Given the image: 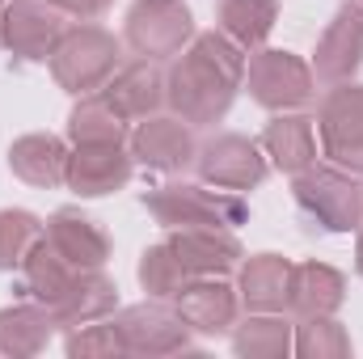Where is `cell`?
Here are the masks:
<instances>
[{"label":"cell","mask_w":363,"mask_h":359,"mask_svg":"<svg viewBox=\"0 0 363 359\" xmlns=\"http://www.w3.org/2000/svg\"><path fill=\"white\" fill-rule=\"evenodd\" d=\"M43 233H47V220H38L26 207H4L0 211V270L17 275L30 250L43 241Z\"/></svg>","instance_id":"cell-29"},{"label":"cell","mask_w":363,"mask_h":359,"mask_svg":"<svg viewBox=\"0 0 363 359\" xmlns=\"http://www.w3.org/2000/svg\"><path fill=\"white\" fill-rule=\"evenodd\" d=\"M101 93L110 97V106L127 123H140V118L165 110V68H161V60H140L135 55L131 64L114 68V77L101 85Z\"/></svg>","instance_id":"cell-16"},{"label":"cell","mask_w":363,"mask_h":359,"mask_svg":"<svg viewBox=\"0 0 363 359\" xmlns=\"http://www.w3.org/2000/svg\"><path fill=\"white\" fill-rule=\"evenodd\" d=\"M43 237H47V245L60 258H68L72 267H81V270H93V267H106L110 263V237H106V228L97 220H89L81 207L51 211Z\"/></svg>","instance_id":"cell-17"},{"label":"cell","mask_w":363,"mask_h":359,"mask_svg":"<svg viewBox=\"0 0 363 359\" xmlns=\"http://www.w3.org/2000/svg\"><path fill=\"white\" fill-rule=\"evenodd\" d=\"M291 326L283 313H245L233 326V351L241 359H283L291 355Z\"/></svg>","instance_id":"cell-27"},{"label":"cell","mask_w":363,"mask_h":359,"mask_svg":"<svg viewBox=\"0 0 363 359\" xmlns=\"http://www.w3.org/2000/svg\"><path fill=\"white\" fill-rule=\"evenodd\" d=\"M174 309L199 338H224V334H233V326L241 317V296L224 275H199V279L182 283V292L174 296Z\"/></svg>","instance_id":"cell-13"},{"label":"cell","mask_w":363,"mask_h":359,"mask_svg":"<svg viewBox=\"0 0 363 359\" xmlns=\"http://www.w3.org/2000/svg\"><path fill=\"white\" fill-rule=\"evenodd\" d=\"M64 34V13L47 0H9L0 9V47L13 64H47Z\"/></svg>","instance_id":"cell-10"},{"label":"cell","mask_w":363,"mask_h":359,"mask_svg":"<svg viewBox=\"0 0 363 359\" xmlns=\"http://www.w3.org/2000/svg\"><path fill=\"white\" fill-rule=\"evenodd\" d=\"M169 250L178 254L190 279L199 275H233L245 258V245L233 228H169Z\"/></svg>","instance_id":"cell-15"},{"label":"cell","mask_w":363,"mask_h":359,"mask_svg":"<svg viewBox=\"0 0 363 359\" xmlns=\"http://www.w3.org/2000/svg\"><path fill=\"white\" fill-rule=\"evenodd\" d=\"M135 165L152 170V174H182L194 165V153H199V140H194V127L178 118L174 110L169 114H148L131 127V140H127Z\"/></svg>","instance_id":"cell-11"},{"label":"cell","mask_w":363,"mask_h":359,"mask_svg":"<svg viewBox=\"0 0 363 359\" xmlns=\"http://www.w3.org/2000/svg\"><path fill=\"white\" fill-rule=\"evenodd\" d=\"M68 157H72V144H64L51 131H30V136H17L9 144V170H13V178H21L34 190L64 186L68 182Z\"/></svg>","instance_id":"cell-18"},{"label":"cell","mask_w":363,"mask_h":359,"mask_svg":"<svg viewBox=\"0 0 363 359\" xmlns=\"http://www.w3.org/2000/svg\"><path fill=\"white\" fill-rule=\"evenodd\" d=\"M131 140V123L110 106V97L97 89L77 97V106L68 110V144H127Z\"/></svg>","instance_id":"cell-26"},{"label":"cell","mask_w":363,"mask_h":359,"mask_svg":"<svg viewBox=\"0 0 363 359\" xmlns=\"http://www.w3.org/2000/svg\"><path fill=\"white\" fill-rule=\"evenodd\" d=\"M60 321L51 317L47 304L38 300H17L9 309H0V355L9 359H30L47 351V343L55 338Z\"/></svg>","instance_id":"cell-23"},{"label":"cell","mask_w":363,"mask_h":359,"mask_svg":"<svg viewBox=\"0 0 363 359\" xmlns=\"http://www.w3.org/2000/svg\"><path fill=\"white\" fill-rule=\"evenodd\" d=\"M359 4H363V0H359Z\"/></svg>","instance_id":"cell-35"},{"label":"cell","mask_w":363,"mask_h":359,"mask_svg":"<svg viewBox=\"0 0 363 359\" xmlns=\"http://www.w3.org/2000/svg\"><path fill=\"white\" fill-rule=\"evenodd\" d=\"M291 258L283 254H250L237 267V296L245 313H287V292H291Z\"/></svg>","instance_id":"cell-19"},{"label":"cell","mask_w":363,"mask_h":359,"mask_svg":"<svg viewBox=\"0 0 363 359\" xmlns=\"http://www.w3.org/2000/svg\"><path fill=\"white\" fill-rule=\"evenodd\" d=\"M363 68V4L359 0H342L330 17V26L317 38L313 51V77L317 85H342L355 81V72Z\"/></svg>","instance_id":"cell-12"},{"label":"cell","mask_w":363,"mask_h":359,"mask_svg":"<svg viewBox=\"0 0 363 359\" xmlns=\"http://www.w3.org/2000/svg\"><path fill=\"white\" fill-rule=\"evenodd\" d=\"M279 26V0H220L216 4V30L233 38L245 55L267 47Z\"/></svg>","instance_id":"cell-25"},{"label":"cell","mask_w":363,"mask_h":359,"mask_svg":"<svg viewBox=\"0 0 363 359\" xmlns=\"http://www.w3.org/2000/svg\"><path fill=\"white\" fill-rule=\"evenodd\" d=\"M347 304V275L330 263H296L291 267V292L287 313L291 317H334Z\"/></svg>","instance_id":"cell-22"},{"label":"cell","mask_w":363,"mask_h":359,"mask_svg":"<svg viewBox=\"0 0 363 359\" xmlns=\"http://www.w3.org/2000/svg\"><path fill=\"white\" fill-rule=\"evenodd\" d=\"M140 203L161 228H241L250 220V203L241 194L207 182H165L144 190Z\"/></svg>","instance_id":"cell-3"},{"label":"cell","mask_w":363,"mask_h":359,"mask_svg":"<svg viewBox=\"0 0 363 359\" xmlns=\"http://www.w3.org/2000/svg\"><path fill=\"white\" fill-rule=\"evenodd\" d=\"M355 351L347 326L334 317H296L291 326V355L300 359H347Z\"/></svg>","instance_id":"cell-28"},{"label":"cell","mask_w":363,"mask_h":359,"mask_svg":"<svg viewBox=\"0 0 363 359\" xmlns=\"http://www.w3.org/2000/svg\"><path fill=\"white\" fill-rule=\"evenodd\" d=\"M313 123H317L321 157L342 165L347 174L363 178V85L359 81L330 85L325 97L317 101Z\"/></svg>","instance_id":"cell-6"},{"label":"cell","mask_w":363,"mask_h":359,"mask_svg":"<svg viewBox=\"0 0 363 359\" xmlns=\"http://www.w3.org/2000/svg\"><path fill=\"white\" fill-rule=\"evenodd\" d=\"M64 351L72 359H114V355H127L123 347V334L114 326V313L101 317V321H85V326H72L68 338H64Z\"/></svg>","instance_id":"cell-31"},{"label":"cell","mask_w":363,"mask_h":359,"mask_svg":"<svg viewBox=\"0 0 363 359\" xmlns=\"http://www.w3.org/2000/svg\"><path fill=\"white\" fill-rule=\"evenodd\" d=\"M194 38V13L186 0H135L123 21V43L140 60H174Z\"/></svg>","instance_id":"cell-7"},{"label":"cell","mask_w":363,"mask_h":359,"mask_svg":"<svg viewBox=\"0 0 363 359\" xmlns=\"http://www.w3.org/2000/svg\"><path fill=\"white\" fill-rule=\"evenodd\" d=\"M81 267H72L68 258H60L51 245H47V237L30 250V258L17 267V283H13V296L17 300H38V304H55L64 292H68V283H72V275Z\"/></svg>","instance_id":"cell-24"},{"label":"cell","mask_w":363,"mask_h":359,"mask_svg":"<svg viewBox=\"0 0 363 359\" xmlns=\"http://www.w3.org/2000/svg\"><path fill=\"white\" fill-rule=\"evenodd\" d=\"M135 178V157L127 144H77L68 157V190L77 199H106L127 190Z\"/></svg>","instance_id":"cell-14"},{"label":"cell","mask_w":363,"mask_h":359,"mask_svg":"<svg viewBox=\"0 0 363 359\" xmlns=\"http://www.w3.org/2000/svg\"><path fill=\"white\" fill-rule=\"evenodd\" d=\"M4 4H9V0H0V9H4Z\"/></svg>","instance_id":"cell-34"},{"label":"cell","mask_w":363,"mask_h":359,"mask_svg":"<svg viewBox=\"0 0 363 359\" xmlns=\"http://www.w3.org/2000/svg\"><path fill=\"white\" fill-rule=\"evenodd\" d=\"M245 51L220 30L194 34L165 68V106L190 127H216L245 89Z\"/></svg>","instance_id":"cell-1"},{"label":"cell","mask_w":363,"mask_h":359,"mask_svg":"<svg viewBox=\"0 0 363 359\" xmlns=\"http://www.w3.org/2000/svg\"><path fill=\"white\" fill-rule=\"evenodd\" d=\"M114 309H118V283L106 275V267H93L72 275L68 292L51 304V317L60 321V330H72V326L110 317Z\"/></svg>","instance_id":"cell-21"},{"label":"cell","mask_w":363,"mask_h":359,"mask_svg":"<svg viewBox=\"0 0 363 359\" xmlns=\"http://www.w3.org/2000/svg\"><path fill=\"white\" fill-rule=\"evenodd\" d=\"M291 203L308 233L342 237L363 224V182L334 161H313L308 170L291 174Z\"/></svg>","instance_id":"cell-2"},{"label":"cell","mask_w":363,"mask_h":359,"mask_svg":"<svg viewBox=\"0 0 363 359\" xmlns=\"http://www.w3.org/2000/svg\"><path fill=\"white\" fill-rule=\"evenodd\" d=\"M355 275L363 279V224L355 228Z\"/></svg>","instance_id":"cell-33"},{"label":"cell","mask_w":363,"mask_h":359,"mask_svg":"<svg viewBox=\"0 0 363 359\" xmlns=\"http://www.w3.org/2000/svg\"><path fill=\"white\" fill-rule=\"evenodd\" d=\"M245 89L250 97L271 110V114H287V110H304L317 97V77L313 64L300 60L296 51L283 47H258L245 60Z\"/></svg>","instance_id":"cell-5"},{"label":"cell","mask_w":363,"mask_h":359,"mask_svg":"<svg viewBox=\"0 0 363 359\" xmlns=\"http://www.w3.org/2000/svg\"><path fill=\"white\" fill-rule=\"evenodd\" d=\"M258 144H262L271 170H279V174L291 178V174H300V170H308V165L317 161V123H313L304 110L274 114L271 123L262 127Z\"/></svg>","instance_id":"cell-20"},{"label":"cell","mask_w":363,"mask_h":359,"mask_svg":"<svg viewBox=\"0 0 363 359\" xmlns=\"http://www.w3.org/2000/svg\"><path fill=\"white\" fill-rule=\"evenodd\" d=\"M194 174H199V182H207V186L245 194V190H258L267 182L271 161H267V153H262L258 140H250L241 131H220L207 144H199Z\"/></svg>","instance_id":"cell-8"},{"label":"cell","mask_w":363,"mask_h":359,"mask_svg":"<svg viewBox=\"0 0 363 359\" xmlns=\"http://www.w3.org/2000/svg\"><path fill=\"white\" fill-rule=\"evenodd\" d=\"M114 326L123 334L127 355H144V359H161V355H178L190 351L194 330L182 321V313L174 309V300H140L127 309H114Z\"/></svg>","instance_id":"cell-9"},{"label":"cell","mask_w":363,"mask_h":359,"mask_svg":"<svg viewBox=\"0 0 363 359\" xmlns=\"http://www.w3.org/2000/svg\"><path fill=\"white\" fill-rule=\"evenodd\" d=\"M135 279H140L144 296H152V300H174V296L182 292V283H186L190 275L182 270L178 254L169 250V241H157V245H148V250L140 254Z\"/></svg>","instance_id":"cell-30"},{"label":"cell","mask_w":363,"mask_h":359,"mask_svg":"<svg viewBox=\"0 0 363 359\" xmlns=\"http://www.w3.org/2000/svg\"><path fill=\"white\" fill-rule=\"evenodd\" d=\"M55 85L72 97H85L97 93L118 68V38L97 26V21H77V26H64L51 60H47Z\"/></svg>","instance_id":"cell-4"},{"label":"cell","mask_w":363,"mask_h":359,"mask_svg":"<svg viewBox=\"0 0 363 359\" xmlns=\"http://www.w3.org/2000/svg\"><path fill=\"white\" fill-rule=\"evenodd\" d=\"M51 9H60L64 17H77V21H97L114 0H47Z\"/></svg>","instance_id":"cell-32"}]
</instances>
